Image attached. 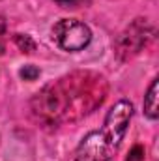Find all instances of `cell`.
<instances>
[{
  "mask_svg": "<svg viewBox=\"0 0 159 161\" xmlns=\"http://www.w3.org/2000/svg\"><path fill=\"white\" fill-rule=\"evenodd\" d=\"M107 82L103 75L75 71L45 86L32 99L34 114L47 122H71L103 103Z\"/></svg>",
  "mask_w": 159,
  "mask_h": 161,
  "instance_id": "cell-1",
  "label": "cell"
},
{
  "mask_svg": "<svg viewBox=\"0 0 159 161\" xmlns=\"http://www.w3.org/2000/svg\"><path fill=\"white\" fill-rule=\"evenodd\" d=\"M131 116L133 105L129 101L120 99L114 103L105 116L103 127L82 137L75 150V161H111L120 148Z\"/></svg>",
  "mask_w": 159,
  "mask_h": 161,
  "instance_id": "cell-2",
  "label": "cell"
},
{
  "mask_svg": "<svg viewBox=\"0 0 159 161\" xmlns=\"http://www.w3.org/2000/svg\"><path fill=\"white\" fill-rule=\"evenodd\" d=\"M156 28L146 19H135L116 40V54L120 60H129L137 53L142 51L150 41L154 40Z\"/></svg>",
  "mask_w": 159,
  "mask_h": 161,
  "instance_id": "cell-3",
  "label": "cell"
},
{
  "mask_svg": "<svg viewBox=\"0 0 159 161\" xmlns=\"http://www.w3.org/2000/svg\"><path fill=\"white\" fill-rule=\"evenodd\" d=\"M52 40L60 49L77 53L88 47V43L92 41V32L77 19H62L52 26Z\"/></svg>",
  "mask_w": 159,
  "mask_h": 161,
  "instance_id": "cell-4",
  "label": "cell"
},
{
  "mask_svg": "<svg viewBox=\"0 0 159 161\" xmlns=\"http://www.w3.org/2000/svg\"><path fill=\"white\" fill-rule=\"evenodd\" d=\"M144 114L150 120H157L159 111H157V79L152 80L148 86V92L144 96Z\"/></svg>",
  "mask_w": 159,
  "mask_h": 161,
  "instance_id": "cell-5",
  "label": "cell"
},
{
  "mask_svg": "<svg viewBox=\"0 0 159 161\" xmlns=\"http://www.w3.org/2000/svg\"><path fill=\"white\" fill-rule=\"evenodd\" d=\"M13 41H15V45L23 51V53H26V54H30V53H34L36 51V41L32 40L28 34H15V38H13Z\"/></svg>",
  "mask_w": 159,
  "mask_h": 161,
  "instance_id": "cell-6",
  "label": "cell"
},
{
  "mask_svg": "<svg viewBox=\"0 0 159 161\" xmlns=\"http://www.w3.org/2000/svg\"><path fill=\"white\" fill-rule=\"evenodd\" d=\"M19 75H21V79H25V80H36L40 77V69L36 66H25V68H21Z\"/></svg>",
  "mask_w": 159,
  "mask_h": 161,
  "instance_id": "cell-7",
  "label": "cell"
},
{
  "mask_svg": "<svg viewBox=\"0 0 159 161\" xmlns=\"http://www.w3.org/2000/svg\"><path fill=\"white\" fill-rule=\"evenodd\" d=\"M142 159H144V148L140 144L133 146L131 152H129V156H127V161H142Z\"/></svg>",
  "mask_w": 159,
  "mask_h": 161,
  "instance_id": "cell-8",
  "label": "cell"
},
{
  "mask_svg": "<svg viewBox=\"0 0 159 161\" xmlns=\"http://www.w3.org/2000/svg\"><path fill=\"white\" fill-rule=\"evenodd\" d=\"M6 28H8L6 19L0 15V54H4L6 51Z\"/></svg>",
  "mask_w": 159,
  "mask_h": 161,
  "instance_id": "cell-9",
  "label": "cell"
},
{
  "mask_svg": "<svg viewBox=\"0 0 159 161\" xmlns=\"http://www.w3.org/2000/svg\"><path fill=\"white\" fill-rule=\"evenodd\" d=\"M56 4H60V6H64V8H77L80 6L84 0H54Z\"/></svg>",
  "mask_w": 159,
  "mask_h": 161,
  "instance_id": "cell-10",
  "label": "cell"
}]
</instances>
